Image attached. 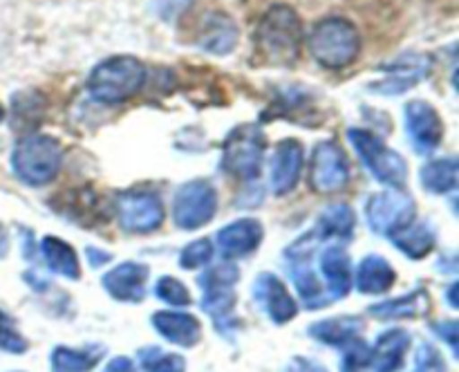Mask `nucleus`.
Wrapping results in <instances>:
<instances>
[{"mask_svg": "<svg viewBox=\"0 0 459 372\" xmlns=\"http://www.w3.org/2000/svg\"><path fill=\"white\" fill-rule=\"evenodd\" d=\"M303 25L299 13L287 4H273L260 18L255 30V49L269 65H294L300 58Z\"/></svg>", "mask_w": 459, "mask_h": 372, "instance_id": "obj_1", "label": "nucleus"}, {"mask_svg": "<svg viewBox=\"0 0 459 372\" xmlns=\"http://www.w3.org/2000/svg\"><path fill=\"white\" fill-rule=\"evenodd\" d=\"M309 52L318 65L327 70H343L357 61L361 52V36L348 18L327 16L314 25L309 34Z\"/></svg>", "mask_w": 459, "mask_h": 372, "instance_id": "obj_2", "label": "nucleus"}, {"mask_svg": "<svg viewBox=\"0 0 459 372\" xmlns=\"http://www.w3.org/2000/svg\"><path fill=\"white\" fill-rule=\"evenodd\" d=\"M146 83V65L139 58L121 54L99 63L88 76V92L97 101L115 106L134 97Z\"/></svg>", "mask_w": 459, "mask_h": 372, "instance_id": "obj_3", "label": "nucleus"}, {"mask_svg": "<svg viewBox=\"0 0 459 372\" xmlns=\"http://www.w3.org/2000/svg\"><path fill=\"white\" fill-rule=\"evenodd\" d=\"M63 166V148L48 134H27L12 152V169L31 186L52 182Z\"/></svg>", "mask_w": 459, "mask_h": 372, "instance_id": "obj_4", "label": "nucleus"}, {"mask_svg": "<svg viewBox=\"0 0 459 372\" xmlns=\"http://www.w3.org/2000/svg\"><path fill=\"white\" fill-rule=\"evenodd\" d=\"M264 155V133L255 124H240L229 133L224 142L222 169L233 177L254 182L260 177Z\"/></svg>", "mask_w": 459, "mask_h": 372, "instance_id": "obj_5", "label": "nucleus"}, {"mask_svg": "<svg viewBox=\"0 0 459 372\" xmlns=\"http://www.w3.org/2000/svg\"><path fill=\"white\" fill-rule=\"evenodd\" d=\"M240 278L236 264H215L206 269L200 276L202 287V307L211 314L215 327L222 334H227L233 318V307H236V282Z\"/></svg>", "mask_w": 459, "mask_h": 372, "instance_id": "obj_6", "label": "nucleus"}, {"mask_svg": "<svg viewBox=\"0 0 459 372\" xmlns=\"http://www.w3.org/2000/svg\"><path fill=\"white\" fill-rule=\"evenodd\" d=\"M348 137L352 146L357 148L359 157L363 160L366 169L379 179L385 186L399 188L406 184L408 177V164L397 151L385 146L375 133L363 128H350Z\"/></svg>", "mask_w": 459, "mask_h": 372, "instance_id": "obj_7", "label": "nucleus"}, {"mask_svg": "<svg viewBox=\"0 0 459 372\" xmlns=\"http://www.w3.org/2000/svg\"><path fill=\"white\" fill-rule=\"evenodd\" d=\"M218 209V193L206 179H193L178 191L173 202V220L179 229H200L213 220Z\"/></svg>", "mask_w": 459, "mask_h": 372, "instance_id": "obj_8", "label": "nucleus"}, {"mask_svg": "<svg viewBox=\"0 0 459 372\" xmlns=\"http://www.w3.org/2000/svg\"><path fill=\"white\" fill-rule=\"evenodd\" d=\"M350 182V161L343 148L332 139L318 143L314 148L312 160V188L323 195L339 193Z\"/></svg>", "mask_w": 459, "mask_h": 372, "instance_id": "obj_9", "label": "nucleus"}, {"mask_svg": "<svg viewBox=\"0 0 459 372\" xmlns=\"http://www.w3.org/2000/svg\"><path fill=\"white\" fill-rule=\"evenodd\" d=\"M368 222L381 236H394L415 218V202L406 193H377L368 200Z\"/></svg>", "mask_w": 459, "mask_h": 372, "instance_id": "obj_10", "label": "nucleus"}, {"mask_svg": "<svg viewBox=\"0 0 459 372\" xmlns=\"http://www.w3.org/2000/svg\"><path fill=\"white\" fill-rule=\"evenodd\" d=\"M117 218L126 231L151 233L164 220V209L152 193H121L117 197Z\"/></svg>", "mask_w": 459, "mask_h": 372, "instance_id": "obj_11", "label": "nucleus"}, {"mask_svg": "<svg viewBox=\"0 0 459 372\" xmlns=\"http://www.w3.org/2000/svg\"><path fill=\"white\" fill-rule=\"evenodd\" d=\"M316 238V233H307L303 240L296 242L294 247L287 249V260H290V273L291 281L296 282V290H299L300 298L307 305L309 309L314 307H325L327 298L323 296L321 282L316 281V273L309 267V258H312V242Z\"/></svg>", "mask_w": 459, "mask_h": 372, "instance_id": "obj_12", "label": "nucleus"}, {"mask_svg": "<svg viewBox=\"0 0 459 372\" xmlns=\"http://www.w3.org/2000/svg\"><path fill=\"white\" fill-rule=\"evenodd\" d=\"M406 130L417 152H433L444 137V121L429 101H411L403 110Z\"/></svg>", "mask_w": 459, "mask_h": 372, "instance_id": "obj_13", "label": "nucleus"}, {"mask_svg": "<svg viewBox=\"0 0 459 372\" xmlns=\"http://www.w3.org/2000/svg\"><path fill=\"white\" fill-rule=\"evenodd\" d=\"M430 72V56L421 54H408V56L397 58L393 65L385 67V79L379 83H372V92L379 94H402L424 81Z\"/></svg>", "mask_w": 459, "mask_h": 372, "instance_id": "obj_14", "label": "nucleus"}, {"mask_svg": "<svg viewBox=\"0 0 459 372\" xmlns=\"http://www.w3.org/2000/svg\"><path fill=\"white\" fill-rule=\"evenodd\" d=\"M254 294L273 323H290L299 314V305L294 303L281 278L273 273L267 272L255 278Z\"/></svg>", "mask_w": 459, "mask_h": 372, "instance_id": "obj_15", "label": "nucleus"}, {"mask_svg": "<svg viewBox=\"0 0 459 372\" xmlns=\"http://www.w3.org/2000/svg\"><path fill=\"white\" fill-rule=\"evenodd\" d=\"M303 170V146L296 139H285L278 143L272 160V186L276 195H287L294 191Z\"/></svg>", "mask_w": 459, "mask_h": 372, "instance_id": "obj_16", "label": "nucleus"}, {"mask_svg": "<svg viewBox=\"0 0 459 372\" xmlns=\"http://www.w3.org/2000/svg\"><path fill=\"white\" fill-rule=\"evenodd\" d=\"M146 278L148 267L142 263H124L119 267L110 269L103 276L101 285L115 296L117 300H126V303H139L146 294Z\"/></svg>", "mask_w": 459, "mask_h": 372, "instance_id": "obj_17", "label": "nucleus"}, {"mask_svg": "<svg viewBox=\"0 0 459 372\" xmlns=\"http://www.w3.org/2000/svg\"><path fill=\"white\" fill-rule=\"evenodd\" d=\"M264 229L255 218H242L224 227L218 233V245L224 255L229 258H240V255H249L258 249L263 242Z\"/></svg>", "mask_w": 459, "mask_h": 372, "instance_id": "obj_18", "label": "nucleus"}, {"mask_svg": "<svg viewBox=\"0 0 459 372\" xmlns=\"http://www.w3.org/2000/svg\"><path fill=\"white\" fill-rule=\"evenodd\" d=\"M197 43L202 49L211 54H231L238 45V25L229 13L213 12L206 13L204 22L197 34Z\"/></svg>", "mask_w": 459, "mask_h": 372, "instance_id": "obj_19", "label": "nucleus"}, {"mask_svg": "<svg viewBox=\"0 0 459 372\" xmlns=\"http://www.w3.org/2000/svg\"><path fill=\"white\" fill-rule=\"evenodd\" d=\"M408 345H411V334L402 327L384 332L370 350V368L375 372H397L403 366Z\"/></svg>", "mask_w": 459, "mask_h": 372, "instance_id": "obj_20", "label": "nucleus"}, {"mask_svg": "<svg viewBox=\"0 0 459 372\" xmlns=\"http://www.w3.org/2000/svg\"><path fill=\"white\" fill-rule=\"evenodd\" d=\"M152 327L170 343H178L182 348H191L202 336L200 321L191 314L182 312H157L152 316Z\"/></svg>", "mask_w": 459, "mask_h": 372, "instance_id": "obj_21", "label": "nucleus"}, {"mask_svg": "<svg viewBox=\"0 0 459 372\" xmlns=\"http://www.w3.org/2000/svg\"><path fill=\"white\" fill-rule=\"evenodd\" d=\"M321 272L330 282L332 298H343L352 290V260L343 247H330L321 254Z\"/></svg>", "mask_w": 459, "mask_h": 372, "instance_id": "obj_22", "label": "nucleus"}, {"mask_svg": "<svg viewBox=\"0 0 459 372\" xmlns=\"http://www.w3.org/2000/svg\"><path fill=\"white\" fill-rule=\"evenodd\" d=\"M363 332V323L359 321L357 316H339V318H325L321 323H314L309 327V334L316 341L327 345H334V348H341V345L352 343L354 339H359Z\"/></svg>", "mask_w": 459, "mask_h": 372, "instance_id": "obj_23", "label": "nucleus"}, {"mask_svg": "<svg viewBox=\"0 0 459 372\" xmlns=\"http://www.w3.org/2000/svg\"><path fill=\"white\" fill-rule=\"evenodd\" d=\"M394 282V269L390 263L381 255H368L363 263L359 264L357 273V287L363 294H384L393 287Z\"/></svg>", "mask_w": 459, "mask_h": 372, "instance_id": "obj_24", "label": "nucleus"}, {"mask_svg": "<svg viewBox=\"0 0 459 372\" xmlns=\"http://www.w3.org/2000/svg\"><path fill=\"white\" fill-rule=\"evenodd\" d=\"M40 251H43V258L48 263V267L52 272L61 273L65 278H79L81 267L79 258H76V251L72 249L67 242H63L61 238L48 236L40 242Z\"/></svg>", "mask_w": 459, "mask_h": 372, "instance_id": "obj_25", "label": "nucleus"}, {"mask_svg": "<svg viewBox=\"0 0 459 372\" xmlns=\"http://www.w3.org/2000/svg\"><path fill=\"white\" fill-rule=\"evenodd\" d=\"M426 312H429V294L424 290H415L408 296L384 300V303H377L370 307L372 316L381 318H412Z\"/></svg>", "mask_w": 459, "mask_h": 372, "instance_id": "obj_26", "label": "nucleus"}, {"mask_svg": "<svg viewBox=\"0 0 459 372\" xmlns=\"http://www.w3.org/2000/svg\"><path fill=\"white\" fill-rule=\"evenodd\" d=\"M103 348L88 345V348H65L58 345L52 352V372H90L101 359Z\"/></svg>", "mask_w": 459, "mask_h": 372, "instance_id": "obj_27", "label": "nucleus"}, {"mask_svg": "<svg viewBox=\"0 0 459 372\" xmlns=\"http://www.w3.org/2000/svg\"><path fill=\"white\" fill-rule=\"evenodd\" d=\"M354 211L348 204H334L323 211L314 233L316 238H350L354 233Z\"/></svg>", "mask_w": 459, "mask_h": 372, "instance_id": "obj_28", "label": "nucleus"}, {"mask_svg": "<svg viewBox=\"0 0 459 372\" xmlns=\"http://www.w3.org/2000/svg\"><path fill=\"white\" fill-rule=\"evenodd\" d=\"M457 160L446 157V160L430 161L421 169V186L430 193H451L457 186Z\"/></svg>", "mask_w": 459, "mask_h": 372, "instance_id": "obj_29", "label": "nucleus"}, {"mask_svg": "<svg viewBox=\"0 0 459 372\" xmlns=\"http://www.w3.org/2000/svg\"><path fill=\"white\" fill-rule=\"evenodd\" d=\"M390 238L411 258H424L435 245V233L429 224H408Z\"/></svg>", "mask_w": 459, "mask_h": 372, "instance_id": "obj_30", "label": "nucleus"}, {"mask_svg": "<svg viewBox=\"0 0 459 372\" xmlns=\"http://www.w3.org/2000/svg\"><path fill=\"white\" fill-rule=\"evenodd\" d=\"M139 363L146 372H184L186 370V361L179 354L164 352L157 345H148L137 352Z\"/></svg>", "mask_w": 459, "mask_h": 372, "instance_id": "obj_31", "label": "nucleus"}, {"mask_svg": "<svg viewBox=\"0 0 459 372\" xmlns=\"http://www.w3.org/2000/svg\"><path fill=\"white\" fill-rule=\"evenodd\" d=\"M155 296L166 300V303L175 305V307H186V305H191V294H188V290L178 278L161 276L155 285Z\"/></svg>", "mask_w": 459, "mask_h": 372, "instance_id": "obj_32", "label": "nucleus"}, {"mask_svg": "<svg viewBox=\"0 0 459 372\" xmlns=\"http://www.w3.org/2000/svg\"><path fill=\"white\" fill-rule=\"evenodd\" d=\"M0 350L12 354H21L27 350V339L16 330L13 318L3 309H0Z\"/></svg>", "mask_w": 459, "mask_h": 372, "instance_id": "obj_33", "label": "nucleus"}, {"mask_svg": "<svg viewBox=\"0 0 459 372\" xmlns=\"http://www.w3.org/2000/svg\"><path fill=\"white\" fill-rule=\"evenodd\" d=\"M211 258H213V245H211V240H206V238H200V240L184 247L182 255H179V264H182L184 269H197L209 264Z\"/></svg>", "mask_w": 459, "mask_h": 372, "instance_id": "obj_34", "label": "nucleus"}, {"mask_svg": "<svg viewBox=\"0 0 459 372\" xmlns=\"http://www.w3.org/2000/svg\"><path fill=\"white\" fill-rule=\"evenodd\" d=\"M343 361H341V372H363L370 368V345L361 339H354L348 343Z\"/></svg>", "mask_w": 459, "mask_h": 372, "instance_id": "obj_35", "label": "nucleus"}, {"mask_svg": "<svg viewBox=\"0 0 459 372\" xmlns=\"http://www.w3.org/2000/svg\"><path fill=\"white\" fill-rule=\"evenodd\" d=\"M412 372H446V363L439 350L433 343H421L417 350L415 368Z\"/></svg>", "mask_w": 459, "mask_h": 372, "instance_id": "obj_36", "label": "nucleus"}, {"mask_svg": "<svg viewBox=\"0 0 459 372\" xmlns=\"http://www.w3.org/2000/svg\"><path fill=\"white\" fill-rule=\"evenodd\" d=\"M433 330L437 332V334L442 336L448 345H451L453 354H457V339H459L457 321H442V323H437V325H433Z\"/></svg>", "mask_w": 459, "mask_h": 372, "instance_id": "obj_37", "label": "nucleus"}, {"mask_svg": "<svg viewBox=\"0 0 459 372\" xmlns=\"http://www.w3.org/2000/svg\"><path fill=\"white\" fill-rule=\"evenodd\" d=\"M290 372H327L321 363L316 361H309L305 357H296L294 361L290 363Z\"/></svg>", "mask_w": 459, "mask_h": 372, "instance_id": "obj_38", "label": "nucleus"}, {"mask_svg": "<svg viewBox=\"0 0 459 372\" xmlns=\"http://www.w3.org/2000/svg\"><path fill=\"white\" fill-rule=\"evenodd\" d=\"M106 372H134L133 359H128V357L112 359V361L106 366Z\"/></svg>", "mask_w": 459, "mask_h": 372, "instance_id": "obj_39", "label": "nucleus"}, {"mask_svg": "<svg viewBox=\"0 0 459 372\" xmlns=\"http://www.w3.org/2000/svg\"><path fill=\"white\" fill-rule=\"evenodd\" d=\"M85 254H88V260L92 267H101V264H106L108 260L112 258L110 254H106V251H97L94 247H88V251H85Z\"/></svg>", "mask_w": 459, "mask_h": 372, "instance_id": "obj_40", "label": "nucleus"}, {"mask_svg": "<svg viewBox=\"0 0 459 372\" xmlns=\"http://www.w3.org/2000/svg\"><path fill=\"white\" fill-rule=\"evenodd\" d=\"M7 233H4V229L0 227V258H3L4 254H7Z\"/></svg>", "mask_w": 459, "mask_h": 372, "instance_id": "obj_41", "label": "nucleus"}, {"mask_svg": "<svg viewBox=\"0 0 459 372\" xmlns=\"http://www.w3.org/2000/svg\"><path fill=\"white\" fill-rule=\"evenodd\" d=\"M457 285H451V290H448V305L451 307H457Z\"/></svg>", "mask_w": 459, "mask_h": 372, "instance_id": "obj_42", "label": "nucleus"}, {"mask_svg": "<svg viewBox=\"0 0 459 372\" xmlns=\"http://www.w3.org/2000/svg\"><path fill=\"white\" fill-rule=\"evenodd\" d=\"M3 119H4V108L0 106V124H3Z\"/></svg>", "mask_w": 459, "mask_h": 372, "instance_id": "obj_43", "label": "nucleus"}]
</instances>
